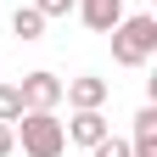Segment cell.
I'll list each match as a JSON object with an SVG mask.
<instances>
[{
	"label": "cell",
	"instance_id": "obj_1",
	"mask_svg": "<svg viewBox=\"0 0 157 157\" xmlns=\"http://www.w3.org/2000/svg\"><path fill=\"white\" fill-rule=\"evenodd\" d=\"M157 56V17L151 11H135L112 28V62L118 67H146Z\"/></svg>",
	"mask_w": 157,
	"mask_h": 157
},
{
	"label": "cell",
	"instance_id": "obj_2",
	"mask_svg": "<svg viewBox=\"0 0 157 157\" xmlns=\"http://www.w3.org/2000/svg\"><path fill=\"white\" fill-rule=\"evenodd\" d=\"M11 135H17V146H23L28 157H62L67 151V129H62L56 112H23L11 124Z\"/></svg>",
	"mask_w": 157,
	"mask_h": 157
},
{
	"label": "cell",
	"instance_id": "obj_3",
	"mask_svg": "<svg viewBox=\"0 0 157 157\" xmlns=\"http://www.w3.org/2000/svg\"><path fill=\"white\" fill-rule=\"evenodd\" d=\"M17 95H23V112H56L62 107V78L45 73V67H34V73H23Z\"/></svg>",
	"mask_w": 157,
	"mask_h": 157
},
{
	"label": "cell",
	"instance_id": "obj_4",
	"mask_svg": "<svg viewBox=\"0 0 157 157\" xmlns=\"http://www.w3.org/2000/svg\"><path fill=\"white\" fill-rule=\"evenodd\" d=\"M107 95H112V84H107V78H95V73H78V78L62 84V101H67L73 112H101Z\"/></svg>",
	"mask_w": 157,
	"mask_h": 157
},
{
	"label": "cell",
	"instance_id": "obj_5",
	"mask_svg": "<svg viewBox=\"0 0 157 157\" xmlns=\"http://www.w3.org/2000/svg\"><path fill=\"white\" fill-rule=\"evenodd\" d=\"M73 11H78V23H84L90 34H112L118 23H124V0H73Z\"/></svg>",
	"mask_w": 157,
	"mask_h": 157
},
{
	"label": "cell",
	"instance_id": "obj_6",
	"mask_svg": "<svg viewBox=\"0 0 157 157\" xmlns=\"http://www.w3.org/2000/svg\"><path fill=\"white\" fill-rule=\"evenodd\" d=\"M62 129H67V140H73V146H95V140H107V135H112L107 112H73Z\"/></svg>",
	"mask_w": 157,
	"mask_h": 157
},
{
	"label": "cell",
	"instance_id": "obj_7",
	"mask_svg": "<svg viewBox=\"0 0 157 157\" xmlns=\"http://www.w3.org/2000/svg\"><path fill=\"white\" fill-rule=\"evenodd\" d=\"M135 157H157V107L146 101L140 112H135V140H129Z\"/></svg>",
	"mask_w": 157,
	"mask_h": 157
},
{
	"label": "cell",
	"instance_id": "obj_8",
	"mask_svg": "<svg viewBox=\"0 0 157 157\" xmlns=\"http://www.w3.org/2000/svg\"><path fill=\"white\" fill-rule=\"evenodd\" d=\"M11 34L23 39V45H34V39H45V17H39L34 6H17L11 11Z\"/></svg>",
	"mask_w": 157,
	"mask_h": 157
},
{
	"label": "cell",
	"instance_id": "obj_9",
	"mask_svg": "<svg viewBox=\"0 0 157 157\" xmlns=\"http://www.w3.org/2000/svg\"><path fill=\"white\" fill-rule=\"evenodd\" d=\"M23 118V95H17V84H0V124H17Z\"/></svg>",
	"mask_w": 157,
	"mask_h": 157
},
{
	"label": "cell",
	"instance_id": "obj_10",
	"mask_svg": "<svg viewBox=\"0 0 157 157\" xmlns=\"http://www.w3.org/2000/svg\"><path fill=\"white\" fill-rule=\"evenodd\" d=\"M90 157H135V151H129V140L107 135V140H95V146H90Z\"/></svg>",
	"mask_w": 157,
	"mask_h": 157
},
{
	"label": "cell",
	"instance_id": "obj_11",
	"mask_svg": "<svg viewBox=\"0 0 157 157\" xmlns=\"http://www.w3.org/2000/svg\"><path fill=\"white\" fill-rule=\"evenodd\" d=\"M34 11L51 23V17H67V11H73V0H34Z\"/></svg>",
	"mask_w": 157,
	"mask_h": 157
},
{
	"label": "cell",
	"instance_id": "obj_12",
	"mask_svg": "<svg viewBox=\"0 0 157 157\" xmlns=\"http://www.w3.org/2000/svg\"><path fill=\"white\" fill-rule=\"evenodd\" d=\"M17 151V135H11V124H0V157H11Z\"/></svg>",
	"mask_w": 157,
	"mask_h": 157
}]
</instances>
